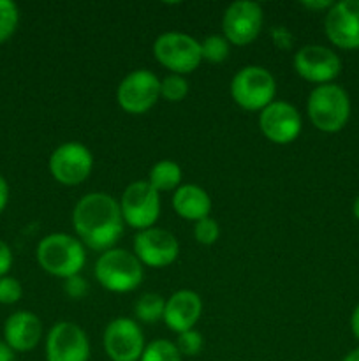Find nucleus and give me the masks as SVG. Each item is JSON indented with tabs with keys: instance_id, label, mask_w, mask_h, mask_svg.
Returning a JSON list of instances; mask_svg holds the SVG:
<instances>
[{
	"instance_id": "27",
	"label": "nucleus",
	"mask_w": 359,
	"mask_h": 361,
	"mask_svg": "<svg viewBox=\"0 0 359 361\" xmlns=\"http://www.w3.org/2000/svg\"><path fill=\"white\" fill-rule=\"evenodd\" d=\"M203 335L196 330L183 331L178 334V342H176V348H178L180 355L183 356H197L203 351Z\"/></svg>"
},
{
	"instance_id": "25",
	"label": "nucleus",
	"mask_w": 359,
	"mask_h": 361,
	"mask_svg": "<svg viewBox=\"0 0 359 361\" xmlns=\"http://www.w3.org/2000/svg\"><path fill=\"white\" fill-rule=\"evenodd\" d=\"M189 94V83L180 74H169L160 81V95L169 102H180Z\"/></svg>"
},
{
	"instance_id": "6",
	"label": "nucleus",
	"mask_w": 359,
	"mask_h": 361,
	"mask_svg": "<svg viewBox=\"0 0 359 361\" xmlns=\"http://www.w3.org/2000/svg\"><path fill=\"white\" fill-rule=\"evenodd\" d=\"M123 222L134 229L153 228L160 214V197L146 180H137L127 185L120 200Z\"/></svg>"
},
{
	"instance_id": "8",
	"label": "nucleus",
	"mask_w": 359,
	"mask_h": 361,
	"mask_svg": "<svg viewBox=\"0 0 359 361\" xmlns=\"http://www.w3.org/2000/svg\"><path fill=\"white\" fill-rule=\"evenodd\" d=\"M160 97V80L146 69L127 74L118 85L116 101L130 115H141L151 109Z\"/></svg>"
},
{
	"instance_id": "21",
	"label": "nucleus",
	"mask_w": 359,
	"mask_h": 361,
	"mask_svg": "<svg viewBox=\"0 0 359 361\" xmlns=\"http://www.w3.org/2000/svg\"><path fill=\"white\" fill-rule=\"evenodd\" d=\"M165 302L157 293H146L141 296L134 307V314L143 323H157L158 319L164 317Z\"/></svg>"
},
{
	"instance_id": "15",
	"label": "nucleus",
	"mask_w": 359,
	"mask_h": 361,
	"mask_svg": "<svg viewBox=\"0 0 359 361\" xmlns=\"http://www.w3.org/2000/svg\"><path fill=\"white\" fill-rule=\"evenodd\" d=\"M327 39L341 49L359 48V0H341L331 6L324 20Z\"/></svg>"
},
{
	"instance_id": "3",
	"label": "nucleus",
	"mask_w": 359,
	"mask_h": 361,
	"mask_svg": "<svg viewBox=\"0 0 359 361\" xmlns=\"http://www.w3.org/2000/svg\"><path fill=\"white\" fill-rule=\"evenodd\" d=\"M306 109L315 129L333 134L347 126L351 116V99L340 85H319L310 92Z\"/></svg>"
},
{
	"instance_id": "31",
	"label": "nucleus",
	"mask_w": 359,
	"mask_h": 361,
	"mask_svg": "<svg viewBox=\"0 0 359 361\" xmlns=\"http://www.w3.org/2000/svg\"><path fill=\"white\" fill-rule=\"evenodd\" d=\"M334 2H329V0H306V2H301L303 7H306V9H313V11H322V9H331V6H333Z\"/></svg>"
},
{
	"instance_id": "1",
	"label": "nucleus",
	"mask_w": 359,
	"mask_h": 361,
	"mask_svg": "<svg viewBox=\"0 0 359 361\" xmlns=\"http://www.w3.org/2000/svg\"><path fill=\"white\" fill-rule=\"evenodd\" d=\"M73 224L81 242L94 250H109L123 233L120 203L106 192L81 197L73 212Z\"/></svg>"
},
{
	"instance_id": "24",
	"label": "nucleus",
	"mask_w": 359,
	"mask_h": 361,
	"mask_svg": "<svg viewBox=\"0 0 359 361\" xmlns=\"http://www.w3.org/2000/svg\"><path fill=\"white\" fill-rule=\"evenodd\" d=\"M20 21L18 6L11 0H0V44L14 34Z\"/></svg>"
},
{
	"instance_id": "32",
	"label": "nucleus",
	"mask_w": 359,
	"mask_h": 361,
	"mask_svg": "<svg viewBox=\"0 0 359 361\" xmlns=\"http://www.w3.org/2000/svg\"><path fill=\"white\" fill-rule=\"evenodd\" d=\"M7 201H9V185H7L6 178L0 175V214L6 210Z\"/></svg>"
},
{
	"instance_id": "14",
	"label": "nucleus",
	"mask_w": 359,
	"mask_h": 361,
	"mask_svg": "<svg viewBox=\"0 0 359 361\" xmlns=\"http://www.w3.org/2000/svg\"><path fill=\"white\" fill-rule=\"evenodd\" d=\"M180 245L175 235L160 228H148L134 236V254L151 268H164L175 263Z\"/></svg>"
},
{
	"instance_id": "23",
	"label": "nucleus",
	"mask_w": 359,
	"mask_h": 361,
	"mask_svg": "<svg viewBox=\"0 0 359 361\" xmlns=\"http://www.w3.org/2000/svg\"><path fill=\"white\" fill-rule=\"evenodd\" d=\"M201 56L211 63L224 62L229 56V41L222 35H208L201 42Z\"/></svg>"
},
{
	"instance_id": "26",
	"label": "nucleus",
	"mask_w": 359,
	"mask_h": 361,
	"mask_svg": "<svg viewBox=\"0 0 359 361\" xmlns=\"http://www.w3.org/2000/svg\"><path fill=\"white\" fill-rule=\"evenodd\" d=\"M194 236H196V240L201 245H213L218 240V236H220L218 222L211 217L201 219L194 226Z\"/></svg>"
},
{
	"instance_id": "5",
	"label": "nucleus",
	"mask_w": 359,
	"mask_h": 361,
	"mask_svg": "<svg viewBox=\"0 0 359 361\" xmlns=\"http://www.w3.org/2000/svg\"><path fill=\"white\" fill-rule=\"evenodd\" d=\"M277 83L273 74L260 66H246L234 74L231 95L236 104L248 111H263L273 102Z\"/></svg>"
},
{
	"instance_id": "16",
	"label": "nucleus",
	"mask_w": 359,
	"mask_h": 361,
	"mask_svg": "<svg viewBox=\"0 0 359 361\" xmlns=\"http://www.w3.org/2000/svg\"><path fill=\"white\" fill-rule=\"evenodd\" d=\"M260 133L277 145H287L301 133V115L285 101H273L259 115Z\"/></svg>"
},
{
	"instance_id": "22",
	"label": "nucleus",
	"mask_w": 359,
	"mask_h": 361,
	"mask_svg": "<svg viewBox=\"0 0 359 361\" xmlns=\"http://www.w3.org/2000/svg\"><path fill=\"white\" fill-rule=\"evenodd\" d=\"M139 361H182L178 348L165 338H158L144 348Z\"/></svg>"
},
{
	"instance_id": "19",
	"label": "nucleus",
	"mask_w": 359,
	"mask_h": 361,
	"mask_svg": "<svg viewBox=\"0 0 359 361\" xmlns=\"http://www.w3.org/2000/svg\"><path fill=\"white\" fill-rule=\"evenodd\" d=\"M172 208L180 217L187 221H201L204 217H210L211 200L204 189L194 183L180 185L172 196Z\"/></svg>"
},
{
	"instance_id": "11",
	"label": "nucleus",
	"mask_w": 359,
	"mask_h": 361,
	"mask_svg": "<svg viewBox=\"0 0 359 361\" xmlns=\"http://www.w3.org/2000/svg\"><path fill=\"white\" fill-rule=\"evenodd\" d=\"M90 342L77 324L60 321L46 338V361H88Z\"/></svg>"
},
{
	"instance_id": "18",
	"label": "nucleus",
	"mask_w": 359,
	"mask_h": 361,
	"mask_svg": "<svg viewBox=\"0 0 359 361\" xmlns=\"http://www.w3.org/2000/svg\"><path fill=\"white\" fill-rule=\"evenodd\" d=\"M42 337V323L35 314L20 310L11 314L4 324L6 344L14 353H27L35 349Z\"/></svg>"
},
{
	"instance_id": "17",
	"label": "nucleus",
	"mask_w": 359,
	"mask_h": 361,
	"mask_svg": "<svg viewBox=\"0 0 359 361\" xmlns=\"http://www.w3.org/2000/svg\"><path fill=\"white\" fill-rule=\"evenodd\" d=\"M201 310H203V302L199 295L190 289H180L172 293L169 300L165 302L164 317L169 328L176 334L194 330V324L199 321Z\"/></svg>"
},
{
	"instance_id": "10",
	"label": "nucleus",
	"mask_w": 359,
	"mask_h": 361,
	"mask_svg": "<svg viewBox=\"0 0 359 361\" xmlns=\"http://www.w3.org/2000/svg\"><path fill=\"white\" fill-rule=\"evenodd\" d=\"M102 344L111 361H139L146 348L139 324L129 317L111 321L104 330Z\"/></svg>"
},
{
	"instance_id": "36",
	"label": "nucleus",
	"mask_w": 359,
	"mask_h": 361,
	"mask_svg": "<svg viewBox=\"0 0 359 361\" xmlns=\"http://www.w3.org/2000/svg\"><path fill=\"white\" fill-rule=\"evenodd\" d=\"M352 214H354V217L359 221V196L355 197L354 204H352Z\"/></svg>"
},
{
	"instance_id": "28",
	"label": "nucleus",
	"mask_w": 359,
	"mask_h": 361,
	"mask_svg": "<svg viewBox=\"0 0 359 361\" xmlns=\"http://www.w3.org/2000/svg\"><path fill=\"white\" fill-rule=\"evenodd\" d=\"M21 295H23V288L18 279L7 277V275L0 279V303L2 305H13L20 302Z\"/></svg>"
},
{
	"instance_id": "20",
	"label": "nucleus",
	"mask_w": 359,
	"mask_h": 361,
	"mask_svg": "<svg viewBox=\"0 0 359 361\" xmlns=\"http://www.w3.org/2000/svg\"><path fill=\"white\" fill-rule=\"evenodd\" d=\"M150 185L157 192L160 190H172L182 182V168L172 161H160L151 168L150 171Z\"/></svg>"
},
{
	"instance_id": "9",
	"label": "nucleus",
	"mask_w": 359,
	"mask_h": 361,
	"mask_svg": "<svg viewBox=\"0 0 359 361\" xmlns=\"http://www.w3.org/2000/svg\"><path fill=\"white\" fill-rule=\"evenodd\" d=\"M94 157L81 143H63L49 157V173L62 185H80L90 176Z\"/></svg>"
},
{
	"instance_id": "30",
	"label": "nucleus",
	"mask_w": 359,
	"mask_h": 361,
	"mask_svg": "<svg viewBox=\"0 0 359 361\" xmlns=\"http://www.w3.org/2000/svg\"><path fill=\"white\" fill-rule=\"evenodd\" d=\"M11 267H13V252H11V247L4 240H0V279L6 277Z\"/></svg>"
},
{
	"instance_id": "2",
	"label": "nucleus",
	"mask_w": 359,
	"mask_h": 361,
	"mask_svg": "<svg viewBox=\"0 0 359 361\" xmlns=\"http://www.w3.org/2000/svg\"><path fill=\"white\" fill-rule=\"evenodd\" d=\"M37 261L49 275L69 279L80 275L87 261V254L77 238L65 233H53L39 242Z\"/></svg>"
},
{
	"instance_id": "7",
	"label": "nucleus",
	"mask_w": 359,
	"mask_h": 361,
	"mask_svg": "<svg viewBox=\"0 0 359 361\" xmlns=\"http://www.w3.org/2000/svg\"><path fill=\"white\" fill-rule=\"evenodd\" d=\"M158 62L172 74H189L201 63V42L182 32H165L158 35L153 44Z\"/></svg>"
},
{
	"instance_id": "29",
	"label": "nucleus",
	"mask_w": 359,
	"mask_h": 361,
	"mask_svg": "<svg viewBox=\"0 0 359 361\" xmlns=\"http://www.w3.org/2000/svg\"><path fill=\"white\" fill-rule=\"evenodd\" d=\"M63 289H65L67 295L74 300L84 298L88 293V284L83 277L80 275H74V277L65 279V284H63Z\"/></svg>"
},
{
	"instance_id": "4",
	"label": "nucleus",
	"mask_w": 359,
	"mask_h": 361,
	"mask_svg": "<svg viewBox=\"0 0 359 361\" xmlns=\"http://www.w3.org/2000/svg\"><path fill=\"white\" fill-rule=\"evenodd\" d=\"M99 284L113 293H129L143 281V267L136 254L123 249H109L95 264Z\"/></svg>"
},
{
	"instance_id": "35",
	"label": "nucleus",
	"mask_w": 359,
	"mask_h": 361,
	"mask_svg": "<svg viewBox=\"0 0 359 361\" xmlns=\"http://www.w3.org/2000/svg\"><path fill=\"white\" fill-rule=\"evenodd\" d=\"M341 361H359V348L354 349V351L348 353V355L345 356V358L341 360Z\"/></svg>"
},
{
	"instance_id": "12",
	"label": "nucleus",
	"mask_w": 359,
	"mask_h": 361,
	"mask_svg": "<svg viewBox=\"0 0 359 361\" xmlns=\"http://www.w3.org/2000/svg\"><path fill=\"white\" fill-rule=\"evenodd\" d=\"M263 27V9L257 2L239 0L225 9L222 28L224 37L236 46H246L259 35Z\"/></svg>"
},
{
	"instance_id": "13",
	"label": "nucleus",
	"mask_w": 359,
	"mask_h": 361,
	"mask_svg": "<svg viewBox=\"0 0 359 361\" xmlns=\"http://www.w3.org/2000/svg\"><path fill=\"white\" fill-rule=\"evenodd\" d=\"M294 69L303 80L327 85L340 74L341 60L327 46L306 44L294 55Z\"/></svg>"
},
{
	"instance_id": "33",
	"label": "nucleus",
	"mask_w": 359,
	"mask_h": 361,
	"mask_svg": "<svg viewBox=\"0 0 359 361\" xmlns=\"http://www.w3.org/2000/svg\"><path fill=\"white\" fill-rule=\"evenodd\" d=\"M0 361H16V355H14L13 349L2 341H0Z\"/></svg>"
},
{
	"instance_id": "34",
	"label": "nucleus",
	"mask_w": 359,
	"mask_h": 361,
	"mask_svg": "<svg viewBox=\"0 0 359 361\" xmlns=\"http://www.w3.org/2000/svg\"><path fill=\"white\" fill-rule=\"evenodd\" d=\"M351 330L352 334H354V337L359 341V305L355 307L354 312H352L351 316Z\"/></svg>"
}]
</instances>
